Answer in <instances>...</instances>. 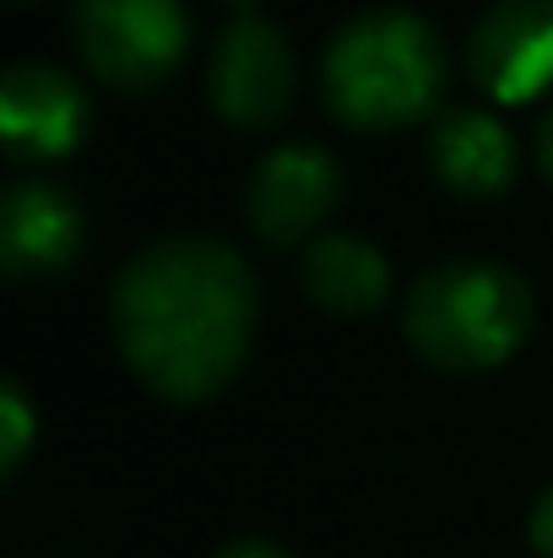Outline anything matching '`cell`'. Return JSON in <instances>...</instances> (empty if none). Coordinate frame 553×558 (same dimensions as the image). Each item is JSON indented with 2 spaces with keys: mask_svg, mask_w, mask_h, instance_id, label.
Wrapping results in <instances>:
<instances>
[{
  "mask_svg": "<svg viewBox=\"0 0 553 558\" xmlns=\"http://www.w3.org/2000/svg\"><path fill=\"white\" fill-rule=\"evenodd\" d=\"M87 239L82 201L55 180H11L0 190V271L11 282H49L76 266Z\"/></svg>",
  "mask_w": 553,
  "mask_h": 558,
  "instance_id": "9",
  "label": "cell"
},
{
  "mask_svg": "<svg viewBox=\"0 0 553 558\" xmlns=\"http://www.w3.org/2000/svg\"><path fill=\"white\" fill-rule=\"evenodd\" d=\"M527 537H532V554L538 558H553V488L532 505V515H527Z\"/></svg>",
  "mask_w": 553,
  "mask_h": 558,
  "instance_id": "13",
  "label": "cell"
},
{
  "mask_svg": "<svg viewBox=\"0 0 553 558\" xmlns=\"http://www.w3.org/2000/svg\"><path fill=\"white\" fill-rule=\"evenodd\" d=\"M532 288L494 260H445L423 271L401 304L407 348L440 374H483L532 337Z\"/></svg>",
  "mask_w": 553,
  "mask_h": 558,
  "instance_id": "3",
  "label": "cell"
},
{
  "mask_svg": "<svg viewBox=\"0 0 553 558\" xmlns=\"http://www.w3.org/2000/svg\"><path fill=\"white\" fill-rule=\"evenodd\" d=\"M467 76L494 104H532L553 87V0H494L467 33Z\"/></svg>",
  "mask_w": 553,
  "mask_h": 558,
  "instance_id": "8",
  "label": "cell"
},
{
  "mask_svg": "<svg viewBox=\"0 0 553 558\" xmlns=\"http://www.w3.org/2000/svg\"><path fill=\"white\" fill-rule=\"evenodd\" d=\"M261 288L223 239H158L136 250L109 288V331L131 374L164 401L223 396L255 342Z\"/></svg>",
  "mask_w": 553,
  "mask_h": 558,
  "instance_id": "1",
  "label": "cell"
},
{
  "mask_svg": "<svg viewBox=\"0 0 553 558\" xmlns=\"http://www.w3.org/2000/svg\"><path fill=\"white\" fill-rule=\"evenodd\" d=\"M93 131V104L87 87L49 65V60H16L0 76V142L11 163H60L71 158Z\"/></svg>",
  "mask_w": 553,
  "mask_h": 558,
  "instance_id": "7",
  "label": "cell"
},
{
  "mask_svg": "<svg viewBox=\"0 0 553 558\" xmlns=\"http://www.w3.org/2000/svg\"><path fill=\"white\" fill-rule=\"evenodd\" d=\"M342 163L315 142L272 147L244 180V222L272 250H299L321 239L332 211L342 206Z\"/></svg>",
  "mask_w": 553,
  "mask_h": 558,
  "instance_id": "6",
  "label": "cell"
},
{
  "mask_svg": "<svg viewBox=\"0 0 553 558\" xmlns=\"http://www.w3.org/2000/svg\"><path fill=\"white\" fill-rule=\"evenodd\" d=\"M27 445H33V407H27L22 385L5 379V385H0V472H5V477L22 472Z\"/></svg>",
  "mask_w": 553,
  "mask_h": 558,
  "instance_id": "12",
  "label": "cell"
},
{
  "mask_svg": "<svg viewBox=\"0 0 553 558\" xmlns=\"http://www.w3.org/2000/svg\"><path fill=\"white\" fill-rule=\"evenodd\" d=\"M71 38L109 93H158L190 54L184 0H76Z\"/></svg>",
  "mask_w": 553,
  "mask_h": 558,
  "instance_id": "4",
  "label": "cell"
},
{
  "mask_svg": "<svg viewBox=\"0 0 553 558\" xmlns=\"http://www.w3.org/2000/svg\"><path fill=\"white\" fill-rule=\"evenodd\" d=\"M532 153H538V169H543V180L553 185V109L538 120V131H532Z\"/></svg>",
  "mask_w": 553,
  "mask_h": 558,
  "instance_id": "14",
  "label": "cell"
},
{
  "mask_svg": "<svg viewBox=\"0 0 553 558\" xmlns=\"http://www.w3.org/2000/svg\"><path fill=\"white\" fill-rule=\"evenodd\" d=\"M299 288L315 310L364 320L374 310H385V299H390V260L359 233H321L304 244Z\"/></svg>",
  "mask_w": 553,
  "mask_h": 558,
  "instance_id": "11",
  "label": "cell"
},
{
  "mask_svg": "<svg viewBox=\"0 0 553 558\" xmlns=\"http://www.w3.org/2000/svg\"><path fill=\"white\" fill-rule=\"evenodd\" d=\"M423 158H429V174L450 190L456 201H500L505 190L516 185V169H521V153H516V136L483 114V109H445L429 120V136H423Z\"/></svg>",
  "mask_w": 553,
  "mask_h": 558,
  "instance_id": "10",
  "label": "cell"
},
{
  "mask_svg": "<svg viewBox=\"0 0 553 558\" xmlns=\"http://www.w3.org/2000/svg\"><path fill=\"white\" fill-rule=\"evenodd\" d=\"M206 98H212L217 120H228L233 131L282 125L299 98V54H293L288 33L277 22H266L261 11L233 16L212 44Z\"/></svg>",
  "mask_w": 553,
  "mask_h": 558,
  "instance_id": "5",
  "label": "cell"
},
{
  "mask_svg": "<svg viewBox=\"0 0 553 558\" xmlns=\"http://www.w3.org/2000/svg\"><path fill=\"white\" fill-rule=\"evenodd\" d=\"M223 5H228V11H233V16H244V11H255V5H261V0H223Z\"/></svg>",
  "mask_w": 553,
  "mask_h": 558,
  "instance_id": "16",
  "label": "cell"
},
{
  "mask_svg": "<svg viewBox=\"0 0 553 558\" xmlns=\"http://www.w3.org/2000/svg\"><path fill=\"white\" fill-rule=\"evenodd\" d=\"M212 558H288V554H282V548H272V543H261V537H239V543L217 548Z\"/></svg>",
  "mask_w": 553,
  "mask_h": 558,
  "instance_id": "15",
  "label": "cell"
},
{
  "mask_svg": "<svg viewBox=\"0 0 553 558\" xmlns=\"http://www.w3.org/2000/svg\"><path fill=\"white\" fill-rule=\"evenodd\" d=\"M445 87H450V54L440 33L401 5H369L348 16L321 54L326 114L359 136L434 120Z\"/></svg>",
  "mask_w": 553,
  "mask_h": 558,
  "instance_id": "2",
  "label": "cell"
}]
</instances>
